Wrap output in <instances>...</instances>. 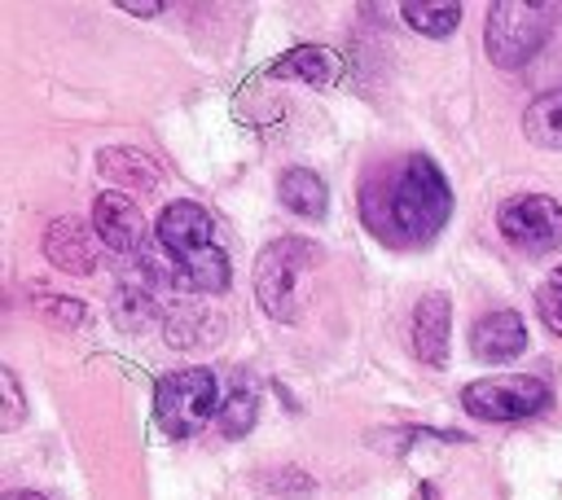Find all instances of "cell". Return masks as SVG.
Wrapping results in <instances>:
<instances>
[{
	"mask_svg": "<svg viewBox=\"0 0 562 500\" xmlns=\"http://www.w3.org/2000/svg\"><path fill=\"white\" fill-rule=\"evenodd\" d=\"M163 250L176 260V282L189 290L220 295L229 286V255L215 241V219L198 202H172L163 206L154 224Z\"/></svg>",
	"mask_w": 562,
	"mask_h": 500,
	"instance_id": "cell-1",
	"label": "cell"
},
{
	"mask_svg": "<svg viewBox=\"0 0 562 500\" xmlns=\"http://www.w3.org/2000/svg\"><path fill=\"white\" fill-rule=\"evenodd\" d=\"M321 264V250L304 237H281L268 241L255 260V299L259 308L281 321V325H295L304 317V303L313 295V277Z\"/></svg>",
	"mask_w": 562,
	"mask_h": 500,
	"instance_id": "cell-2",
	"label": "cell"
},
{
	"mask_svg": "<svg viewBox=\"0 0 562 500\" xmlns=\"http://www.w3.org/2000/svg\"><path fill=\"white\" fill-rule=\"evenodd\" d=\"M387 215H391V233H400L405 241H431L448 224L453 189L426 154H413L400 163V176L387 193Z\"/></svg>",
	"mask_w": 562,
	"mask_h": 500,
	"instance_id": "cell-3",
	"label": "cell"
},
{
	"mask_svg": "<svg viewBox=\"0 0 562 500\" xmlns=\"http://www.w3.org/2000/svg\"><path fill=\"white\" fill-rule=\"evenodd\" d=\"M553 19L558 10L553 5H527V0H496L488 10V32H483V45H488V58L505 71L514 67H527L549 32H553Z\"/></svg>",
	"mask_w": 562,
	"mask_h": 500,
	"instance_id": "cell-4",
	"label": "cell"
},
{
	"mask_svg": "<svg viewBox=\"0 0 562 500\" xmlns=\"http://www.w3.org/2000/svg\"><path fill=\"white\" fill-rule=\"evenodd\" d=\"M154 413L159 426L172 439H189L198 434L211 417H220V382L211 369H176L159 382L154 391Z\"/></svg>",
	"mask_w": 562,
	"mask_h": 500,
	"instance_id": "cell-5",
	"label": "cell"
},
{
	"mask_svg": "<svg viewBox=\"0 0 562 500\" xmlns=\"http://www.w3.org/2000/svg\"><path fill=\"white\" fill-rule=\"evenodd\" d=\"M553 404V391L536 373H505V378H479L461 391V408L479 421H523Z\"/></svg>",
	"mask_w": 562,
	"mask_h": 500,
	"instance_id": "cell-6",
	"label": "cell"
},
{
	"mask_svg": "<svg viewBox=\"0 0 562 500\" xmlns=\"http://www.w3.org/2000/svg\"><path fill=\"white\" fill-rule=\"evenodd\" d=\"M496 228L510 246L527 250V255H545V250L562 246V206L549 193H518L501 202Z\"/></svg>",
	"mask_w": 562,
	"mask_h": 500,
	"instance_id": "cell-7",
	"label": "cell"
},
{
	"mask_svg": "<svg viewBox=\"0 0 562 500\" xmlns=\"http://www.w3.org/2000/svg\"><path fill=\"white\" fill-rule=\"evenodd\" d=\"M93 228L102 246H110L115 255H145V246H150V224H145L141 202L119 189H106L93 202Z\"/></svg>",
	"mask_w": 562,
	"mask_h": 500,
	"instance_id": "cell-8",
	"label": "cell"
},
{
	"mask_svg": "<svg viewBox=\"0 0 562 500\" xmlns=\"http://www.w3.org/2000/svg\"><path fill=\"white\" fill-rule=\"evenodd\" d=\"M97 241H102L97 228H89L75 215H62L45 233V255H49L54 269L75 273V277H89V273H97Z\"/></svg>",
	"mask_w": 562,
	"mask_h": 500,
	"instance_id": "cell-9",
	"label": "cell"
},
{
	"mask_svg": "<svg viewBox=\"0 0 562 500\" xmlns=\"http://www.w3.org/2000/svg\"><path fill=\"white\" fill-rule=\"evenodd\" d=\"M527 347V325L518 312L510 308H496V312H483L470 330V352L483 360V365H505L514 360L518 352Z\"/></svg>",
	"mask_w": 562,
	"mask_h": 500,
	"instance_id": "cell-10",
	"label": "cell"
},
{
	"mask_svg": "<svg viewBox=\"0 0 562 500\" xmlns=\"http://www.w3.org/2000/svg\"><path fill=\"white\" fill-rule=\"evenodd\" d=\"M448 334H453V303H448V295L435 290L413 308V356L431 369H444Z\"/></svg>",
	"mask_w": 562,
	"mask_h": 500,
	"instance_id": "cell-11",
	"label": "cell"
},
{
	"mask_svg": "<svg viewBox=\"0 0 562 500\" xmlns=\"http://www.w3.org/2000/svg\"><path fill=\"white\" fill-rule=\"evenodd\" d=\"M268 75H277V80H304V84H313V88H330V84H339L343 62H339V53L326 49V45H300V49H291L286 58H277V62L268 67Z\"/></svg>",
	"mask_w": 562,
	"mask_h": 500,
	"instance_id": "cell-12",
	"label": "cell"
},
{
	"mask_svg": "<svg viewBox=\"0 0 562 500\" xmlns=\"http://www.w3.org/2000/svg\"><path fill=\"white\" fill-rule=\"evenodd\" d=\"M97 171L102 180H110L119 193H150L159 189L163 171L141 154V150H124V145H110L97 154Z\"/></svg>",
	"mask_w": 562,
	"mask_h": 500,
	"instance_id": "cell-13",
	"label": "cell"
},
{
	"mask_svg": "<svg viewBox=\"0 0 562 500\" xmlns=\"http://www.w3.org/2000/svg\"><path fill=\"white\" fill-rule=\"evenodd\" d=\"M277 193H281V202H286L295 215H304V219H321V215H326V206H330V189H326V180H321L317 171H308V167H291V171H281Z\"/></svg>",
	"mask_w": 562,
	"mask_h": 500,
	"instance_id": "cell-14",
	"label": "cell"
},
{
	"mask_svg": "<svg viewBox=\"0 0 562 500\" xmlns=\"http://www.w3.org/2000/svg\"><path fill=\"white\" fill-rule=\"evenodd\" d=\"M400 14L418 36H431V40H444L461 27V5H453V0H405Z\"/></svg>",
	"mask_w": 562,
	"mask_h": 500,
	"instance_id": "cell-15",
	"label": "cell"
},
{
	"mask_svg": "<svg viewBox=\"0 0 562 500\" xmlns=\"http://www.w3.org/2000/svg\"><path fill=\"white\" fill-rule=\"evenodd\" d=\"M523 128H527V141L540 145V150H562V88L536 97L523 115Z\"/></svg>",
	"mask_w": 562,
	"mask_h": 500,
	"instance_id": "cell-16",
	"label": "cell"
},
{
	"mask_svg": "<svg viewBox=\"0 0 562 500\" xmlns=\"http://www.w3.org/2000/svg\"><path fill=\"white\" fill-rule=\"evenodd\" d=\"M220 430L229 434V439H242L250 426H255V391H246V386H237L224 404H220Z\"/></svg>",
	"mask_w": 562,
	"mask_h": 500,
	"instance_id": "cell-17",
	"label": "cell"
},
{
	"mask_svg": "<svg viewBox=\"0 0 562 500\" xmlns=\"http://www.w3.org/2000/svg\"><path fill=\"white\" fill-rule=\"evenodd\" d=\"M110 312H115V321H119L124 330H141V325H150V321H154V299H150L145 290L124 286V290L115 295Z\"/></svg>",
	"mask_w": 562,
	"mask_h": 500,
	"instance_id": "cell-18",
	"label": "cell"
},
{
	"mask_svg": "<svg viewBox=\"0 0 562 500\" xmlns=\"http://www.w3.org/2000/svg\"><path fill=\"white\" fill-rule=\"evenodd\" d=\"M0 430H19L23 417H27V395L19 386V373L14 369H0Z\"/></svg>",
	"mask_w": 562,
	"mask_h": 500,
	"instance_id": "cell-19",
	"label": "cell"
},
{
	"mask_svg": "<svg viewBox=\"0 0 562 500\" xmlns=\"http://www.w3.org/2000/svg\"><path fill=\"white\" fill-rule=\"evenodd\" d=\"M36 312H40L45 321L62 325V330H71V325L84 321V303H80V299H62V295H36Z\"/></svg>",
	"mask_w": 562,
	"mask_h": 500,
	"instance_id": "cell-20",
	"label": "cell"
},
{
	"mask_svg": "<svg viewBox=\"0 0 562 500\" xmlns=\"http://www.w3.org/2000/svg\"><path fill=\"white\" fill-rule=\"evenodd\" d=\"M536 312H540V321H545L553 334H562V290H558V286H545V290L536 295Z\"/></svg>",
	"mask_w": 562,
	"mask_h": 500,
	"instance_id": "cell-21",
	"label": "cell"
},
{
	"mask_svg": "<svg viewBox=\"0 0 562 500\" xmlns=\"http://www.w3.org/2000/svg\"><path fill=\"white\" fill-rule=\"evenodd\" d=\"M119 10H124V14H137V19H159V14H163L159 0H124Z\"/></svg>",
	"mask_w": 562,
	"mask_h": 500,
	"instance_id": "cell-22",
	"label": "cell"
},
{
	"mask_svg": "<svg viewBox=\"0 0 562 500\" xmlns=\"http://www.w3.org/2000/svg\"><path fill=\"white\" fill-rule=\"evenodd\" d=\"M0 500H45V496H36V491H5Z\"/></svg>",
	"mask_w": 562,
	"mask_h": 500,
	"instance_id": "cell-23",
	"label": "cell"
},
{
	"mask_svg": "<svg viewBox=\"0 0 562 500\" xmlns=\"http://www.w3.org/2000/svg\"><path fill=\"white\" fill-rule=\"evenodd\" d=\"M553 286H558V290H562V269H558V273H553Z\"/></svg>",
	"mask_w": 562,
	"mask_h": 500,
	"instance_id": "cell-24",
	"label": "cell"
}]
</instances>
